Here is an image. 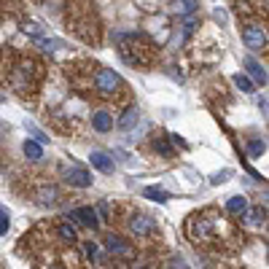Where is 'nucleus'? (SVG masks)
<instances>
[{"label": "nucleus", "instance_id": "2", "mask_svg": "<svg viewBox=\"0 0 269 269\" xmlns=\"http://www.w3.org/2000/svg\"><path fill=\"white\" fill-rule=\"evenodd\" d=\"M186 235L194 245L213 250H237L242 242V231L235 221H229L218 207H205L200 213L189 216L186 221Z\"/></svg>", "mask_w": 269, "mask_h": 269}, {"label": "nucleus", "instance_id": "10", "mask_svg": "<svg viewBox=\"0 0 269 269\" xmlns=\"http://www.w3.org/2000/svg\"><path fill=\"white\" fill-rule=\"evenodd\" d=\"M65 181L70 186H78V189H89V186H92V175L84 167H67L65 170Z\"/></svg>", "mask_w": 269, "mask_h": 269}, {"label": "nucleus", "instance_id": "6", "mask_svg": "<svg viewBox=\"0 0 269 269\" xmlns=\"http://www.w3.org/2000/svg\"><path fill=\"white\" fill-rule=\"evenodd\" d=\"M116 221H121L135 240H151L156 235V221L148 213H143V210H137L135 205H119L116 207Z\"/></svg>", "mask_w": 269, "mask_h": 269}, {"label": "nucleus", "instance_id": "16", "mask_svg": "<svg viewBox=\"0 0 269 269\" xmlns=\"http://www.w3.org/2000/svg\"><path fill=\"white\" fill-rule=\"evenodd\" d=\"M245 210H248V202H245L242 196H231L226 202V213H231V216H242Z\"/></svg>", "mask_w": 269, "mask_h": 269}, {"label": "nucleus", "instance_id": "25", "mask_svg": "<svg viewBox=\"0 0 269 269\" xmlns=\"http://www.w3.org/2000/svg\"><path fill=\"white\" fill-rule=\"evenodd\" d=\"M181 11L183 14H191V11H196V3H181Z\"/></svg>", "mask_w": 269, "mask_h": 269}, {"label": "nucleus", "instance_id": "21", "mask_svg": "<svg viewBox=\"0 0 269 269\" xmlns=\"http://www.w3.org/2000/svg\"><path fill=\"white\" fill-rule=\"evenodd\" d=\"M264 148H266V146L261 143V140H253V143L248 146V151H250V156H261V154H264Z\"/></svg>", "mask_w": 269, "mask_h": 269}, {"label": "nucleus", "instance_id": "15", "mask_svg": "<svg viewBox=\"0 0 269 269\" xmlns=\"http://www.w3.org/2000/svg\"><path fill=\"white\" fill-rule=\"evenodd\" d=\"M137 119H140V116H137V108H135V105H130V108H127V111L121 113L119 127H121V130H132V127L137 124Z\"/></svg>", "mask_w": 269, "mask_h": 269}, {"label": "nucleus", "instance_id": "4", "mask_svg": "<svg viewBox=\"0 0 269 269\" xmlns=\"http://www.w3.org/2000/svg\"><path fill=\"white\" fill-rule=\"evenodd\" d=\"M119 54L132 67H151L159 57V46L146 32H127L119 35Z\"/></svg>", "mask_w": 269, "mask_h": 269}, {"label": "nucleus", "instance_id": "9", "mask_svg": "<svg viewBox=\"0 0 269 269\" xmlns=\"http://www.w3.org/2000/svg\"><path fill=\"white\" fill-rule=\"evenodd\" d=\"M105 248H108V253L113 256V259H130V261H135V256H137L135 245L127 242L119 235H108V237H105Z\"/></svg>", "mask_w": 269, "mask_h": 269}, {"label": "nucleus", "instance_id": "14", "mask_svg": "<svg viewBox=\"0 0 269 269\" xmlns=\"http://www.w3.org/2000/svg\"><path fill=\"white\" fill-rule=\"evenodd\" d=\"M89 162H92V167H97L100 172H113V159L105 156L102 151H95V154L89 156Z\"/></svg>", "mask_w": 269, "mask_h": 269}, {"label": "nucleus", "instance_id": "23", "mask_svg": "<svg viewBox=\"0 0 269 269\" xmlns=\"http://www.w3.org/2000/svg\"><path fill=\"white\" fill-rule=\"evenodd\" d=\"M6 231H8V213L0 210V235H6Z\"/></svg>", "mask_w": 269, "mask_h": 269}, {"label": "nucleus", "instance_id": "24", "mask_svg": "<svg viewBox=\"0 0 269 269\" xmlns=\"http://www.w3.org/2000/svg\"><path fill=\"white\" fill-rule=\"evenodd\" d=\"M43 49H49V51H54V49H60V41H38Z\"/></svg>", "mask_w": 269, "mask_h": 269}, {"label": "nucleus", "instance_id": "8", "mask_svg": "<svg viewBox=\"0 0 269 269\" xmlns=\"http://www.w3.org/2000/svg\"><path fill=\"white\" fill-rule=\"evenodd\" d=\"M27 181H32V175ZM32 183L35 186L30 189V200L41 202V205H54V202L62 200V191H60V186H57V183H49V181H32Z\"/></svg>", "mask_w": 269, "mask_h": 269}, {"label": "nucleus", "instance_id": "18", "mask_svg": "<svg viewBox=\"0 0 269 269\" xmlns=\"http://www.w3.org/2000/svg\"><path fill=\"white\" fill-rule=\"evenodd\" d=\"M41 154H43V151H41V146L35 143V140H25V156H27V159L38 162V159H41Z\"/></svg>", "mask_w": 269, "mask_h": 269}, {"label": "nucleus", "instance_id": "19", "mask_svg": "<svg viewBox=\"0 0 269 269\" xmlns=\"http://www.w3.org/2000/svg\"><path fill=\"white\" fill-rule=\"evenodd\" d=\"M154 151H159V154L165 156V159H172V156H175V151L170 148L167 140H154Z\"/></svg>", "mask_w": 269, "mask_h": 269}, {"label": "nucleus", "instance_id": "7", "mask_svg": "<svg viewBox=\"0 0 269 269\" xmlns=\"http://www.w3.org/2000/svg\"><path fill=\"white\" fill-rule=\"evenodd\" d=\"M35 266L38 269H84V259L70 248V245H54V248H46L43 253L38 256H32Z\"/></svg>", "mask_w": 269, "mask_h": 269}, {"label": "nucleus", "instance_id": "12", "mask_svg": "<svg viewBox=\"0 0 269 269\" xmlns=\"http://www.w3.org/2000/svg\"><path fill=\"white\" fill-rule=\"evenodd\" d=\"M245 221H248L250 226H261L264 221H266V207L264 205H256V207H250V210H245Z\"/></svg>", "mask_w": 269, "mask_h": 269}, {"label": "nucleus", "instance_id": "17", "mask_svg": "<svg viewBox=\"0 0 269 269\" xmlns=\"http://www.w3.org/2000/svg\"><path fill=\"white\" fill-rule=\"evenodd\" d=\"M245 67L250 70V76H253L256 81H261V84H266V73H264V67H261L259 62H256V60H250V57H248V60H245Z\"/></svg>", "mask_w": 269, "mask_h": 269}, {"label": "nucleus", "instance_id": "3", "mask_svg": "<svg viewBox=\"0 0 269 269\" xmlns=\"http://www.w3.org/2000/svg\"><path fill=\"white\" fill-rule=\"evenodd\" d=\"M86 100H100V102H111L116 108H121V105L130 102V86H127V81L116 70L97 65Z\"/></svg>", "mask_w": 269, "mask_h": 269}, {"label": "nucleus", "instance_id": "11", "mask_svg": "<svg viewBox=\"0 0 269 269\" xmlns=\"http://www.w3.org/2000/svg\"><path fill=\"white\" fill-rule=\"evenodd\" d=\"M92 127L97 132H108V130H113V116L108 111H95L92 113Z\"/></svg>", "mask_w": 269, "mask_h": 269}, {"label": "nucleus", "instance_id": "22", "mask_svg": "<svg viewBox=\"0 0 269 269\" xmlns=\"http://www.w3.org/2000/svg\"><path fill=\"white\" fill-rule=\"evenodd\" d=\"M235 84H237L242 92H253V84H250V81L245 78V76H235Z\"/></svg>", "mask_w": 269, "mask_h": 269}, {"label": "nucleus", "instance_id": "20", "mask_svg": "<svg viewBox=\"0 0 269 269\" xmlns=\"http://www.w3.org/2000/svg\"><path fill=\"white\" fill-rule=\"evenodd\" d=\"M143 194L148 196V200H154V202H167V200H170V196H167L165 191H162V189H154V186H148V189H146Z\"/></svg>", "mask_w": 269, "mask_h": 269}, {"label": "nucleus", "instance_id": "13", "mask_svg": "<svg viewBox=\"0 0 269 269\" xmlns=\"http://www.w3.org/2000/svg\"><path fill=\"white\" fill-rule=\"evenodd\" d=\"M73 218H78L84 226L97 229V213H95L92 207H78V210H73Z\"/></svg>", "mask_w": 269, "mask_h": 269}, {"label": "nucleus", "instance_id": "5", "mask_svg": "<svg viewBox=\"0 0 269 269\" xmlns=\"http://www.w3.org/2000/svg\"><path fill=\"white\" fill-rule=\"evenodd\" d=\"M65 22H67V30L73 32L76 38H81L84 43H92V46H100V41H102V25H100L97 14L86 3L70 6L67 14H65Z\"/></svg>", "mask_w": 269, "mask_h": 269}, {"label": "nucleus", "instance_id": "1", "mask_svg": "<svg viewBox=\"0 0 269 269\" xmlns=\"http://www.w3.org/2000/svg\"><path fill=\"white\" fill-rule=\"evenodd\" d=\"M46 81V62L30 51H19L14 46L0 49V84L8 86L22 100H35Z\"/></svg>", "mask_w": 269, "mask_h": 269}]
</instances>
